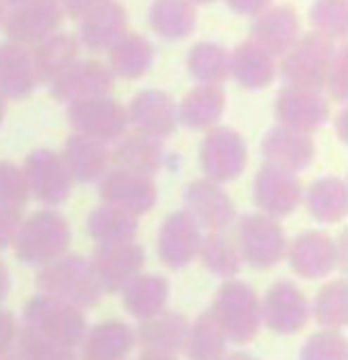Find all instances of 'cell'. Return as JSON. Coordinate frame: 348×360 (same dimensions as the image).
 Here are the masks:
<instances>
[{
	"mask_svg": "<svg viewBox=\"0 0 348 360\" xmlns=\"http://www.w3.org/2000/svg\"><path fill=\"white\" fill-rule=\"evenodd\" d=\"M35 285L39 293L74 305L77 309H90L104 297L90 259L77 252H65L49 265L41 266Z\"/></svg>",
	"mask_w": 348,
	"mask_h": 360,
	"instance_id": "cell-1",
	"label": "cell"
},
{
	"mask_svg": "<svg viewBox=\"0 0 348 360\" xmlns=\"http://www.w3.org/2000/svg\"><path fill=\"white\" fill-rule=\"evenodd\" d=\"M72 247V228L56 208H43L22 218L13 250L22 265L41 266L65 255Z\"/></svg>",
	"mask_w": 348,
	"mask_h": 360,
	"instance_id": "cell-2",
	"label": "cell"
},
{
	"mask_svg": "<svg viewBox=\"0 0 348 360\" xmlns=\"http://www.w3.org/2000/svg\"><path fill=\"white\" fill-rule=\"evenodd\" d=\"M208 314L231 344H249L263 328L259 293L236 277L218 285Z\"/></svg>",
	"mask_w": 348,
	"mask_h": 360,
	"instance_id": "cell-3",
	"label": "cell"
},
{
	"mask_svg": "<svg viewBox=\"0 0 348 360\" xmlns=\"http://www.w3.org/2000/svg\"><path fill=\"white\" fill-rule=\"evenodd\" d=\"M236 245L243 257V265L252 271H269L285 261L288 236L279 220L261 212L243 214L236 220Z\"/></svg>",
	"mask_w": 348,
	"mask_h": 360,
	"instance_id": "cell-4",
	"label": "cell"
},
{
	"mask_svg": "<svg viewBox=\"0 0 348 360\" xmlns=\"http://www.w3.org/2000/svg\"><path fill=\"white\" fill-rule=\"evenodd\" d=\"M22 328L35 332L47 340L58 342L61 346L76 350L88 330V320L84 316V309H77L65 302L37 293L25 304Z\"/></svg>",
	"mask_w": 348,
	"mask_h": 360,
	"instance_id": "cell-5",
	"label": "cell"
},
{
	"mask_svg": "<svg viewBox=\"0 0 348 360\" xmlns=\"http://www.w3.org/2000/svg\"><path fill=\"white\" fill-rule=\"evenodd\" d=\"M202 175L220 186L238 179L249 165V149L243 134L232 127L218 124L204 134L198 147Z\"/></svg>",
	"mask_w": 348,
	"mask_h": 360,
	"instance_id": "cell-6",
	"label": "cell"
},
{
	"mask_svg": "<svg viewBox=\"0 0 348 360\" xmlns=\"http://www.w3.org/2000/svg\"><path fill=\"white\" fill-rule=\"evenodd\" d=\"M334 51L336 45L332 41L316 33H306L281 57L277 63V74L285 82V86L324 90Z\"/></svg>",
	"mask_w": 348,
	"mask_h": 360,
	"instance_id": "cell-7",
	"label": "cell"
},
{
	"mask_svg": "<svg viewBox=\"0 0 348 360\" xmlns=\"http://www.w3.org/2000/svg\"><path fill=\"white\" fill-rule=\"evenodd\" d=\"M20 169L31 200L43 204L45 208H58L65 204L76 186L59 153L47 147H39L29 153Z\"/></svg>",
	"mask_w": 348,
	"mask_h": 360,
	"instance_id": "cell-8",
	"label": "cell"
},
{
	"mask_svg": "<svg viewBox=\"0 0 348 360\" xmlns=\"http://www.w3.org/2000/svg\"><path fill=\"white\" fill-rule=\"evenodd\" d=\"M261 322L273 334L293 336L309 322L308 295L290 279H279L261 297Z\"/></svg>",
	"mask_w": 348,
	"mask_h": 360,
	"instance_id": "cell-9",
	"label": "cell"
},
{
	"mask_svg": "<svg viewBox=\"0 0 348 360\" xmlns=\"http://www.w3.org/2000/svg\"><path fill=\"white\" fill-rule=\"evenodd\" d=\"M63 17L59 0H25L6 8L2 31L8 41L31 49L39 41L59 31Z\"/></svg>",
	"mask_w": 348,
	"mask_h": 360,
	"instance_id": "cell-10",
	"label": "cell"
},
{
	"mask_svg": "<svg viewBox=\"0 0 348 360\" xmlns=\"http://www.w3.org/2000/svg\"><path fill=\"white\" fill-rule=\"evenodd\" d=\"M65 118L74 133L96 139L104 145L116 143L129 131L124 106L112 96L70 104L65 110Z\"/></svg>",
	"mask_w": 348,
	"mask_h": 360,
	"instance_id": "cell-11",
	"label": "cell"
},
{
	"mask_svg": "<svg viewBox=\"0 0 348 360\" xmlns=\"http://www.w3.org/2000/svg\"><path fill=\"white\" fill-rule=\"evenodd\" d=\"M273 112L279 127L311 134L328 124L330 102L322 90L283 86L275 96Z\"/></svg>",
	"mask_w": 348,
	"mask_h": 360,
	"instance_id": "cell-12",
	"label": "cell"
},
{
	"mask_svg": "<svg viewBox=\"0 0 348 360\" xmlns=\"http://www.w3.org/2000/svg\"><path fill=\"white\" fill-rule=\"evenodd\" d=\"M98 195L102 204L141 218L157 206L159 190L153 177L115 167L98 181Z\"/></svg>",
	"mask_w": 348,
	"mask_h": 360,
	"instance_id": "cell-13",
	"label": "cell"
},
{
	"mask_svg": "<svg viewBox=\"0 0 348 360\" xmlns=\"http://www.w3.org/2000/svg\"><path fill=\"white\" fill-rule=\"evenodd\" d=\"M115 76L108 65L98 59H77L63 74L47 84L49 94L59 104H77L84 100L110 96L115 90Z\"/></svg>",
	"mask_w": 348,
	"mask_h": 360,
	"instance_id": "cell-14",
	"label": "cell"
},
{
	"mask_svg": "<svg viewBox=\"0 0 348 360\" xmlns=\"http://www.w3.org/2000/svg\"><path fill=\"white\" fill-rule=\"evenodd\" d=\"M252 200L261 214L283 220L304 202V186L299 175L263 165L252 179Z\"/></svg>",
	"mask_w": 348,
	"mask_h": 360,
	"instance_id": "cell-15",
	"label": "cell"
},
{
	"mask_svg": "<svg viewBox=\"0 0 348 360\" xmlns=\"http://www.w3.org/2000/svg\"><path fill=\"white\" fill-rule=\"evenodd\" d=\"M129 127L135 133L147 134L159 141L174 136L179 129L177 102L172 94L159 88H145L136 92L124 106Z\"/></svg>",
	"mask_w": 348,
	"mask_h": 360,
	"instance_id": "cell-16",
	"label": "cell"
},
{
	"mask_svg": "<svg viewBox=\"0 0 348 360\" xmlns=\"http://www.w3.org/2000/svg\"><path fill=\"white\" fill-rule=\"evenodd\" d=\"M90 265L104 295H116L143 273L145 248L136 240L118 245H98L90 255Z\"/></svg>",
	"mask_w": 348,
	"mask_h": 360,
	"instance_id": "cell-17",
	"label": "cell"
},
{
	"mask_svg": "<svg viewBox=\"0 0 348 360\" xmlns=\"http://www.w3.org/2000/svg\"><path fill=\"white\" fill-rule=\"evenodd\" d=\"M183 210L202 230H228L236 222V204L224 186L206 177L193 179L183 190Z\"/></svg>",
	"mask_w": 348,
	"mask_h": 360,
	"instance_id": "cell-18",
	"label": "cell"
},
{
	"mask_svg": "<svg viewBox=\"0 0 348 360\" xmlns=\"http://www.w3.org/2000/svg\"><path fill=\"white\" fill-rule=\"evenodd\" d=\"M202 228L186 210H175L161 222L157 232V257L169 271H183L198 259Z\"/></svg>",
	"mask_w": 348,
	"mask_h": 360,
	"instance_id": "cell-19",
	"label": "cell"
},
{
	"mask_svg": "<svg viewBox=\"0 0 348 360\" xmlns=\"http://www.w3.org/2000/svg\"><path fill=\"white\" fill-rule=\"evenodd\" d=\"M285 261L299 279H326L338 269L334 238L322 230H304L288 240Z\"/></svg>",
	"mask_w": 348,
	"mask_h": 360,
	"instance_id": "cell-20",
	"label": "cell"
},
{
	"mask_svg": "<svg viewBox=\"0 0 348 360\" xmlns=\"http://www.w3.org/2000/svg\"><path fill=\"white\" fill-rule=\"evenodd\" d=\"M302 20L291 4H271L252 19L251 41L269 56L283 57L302 37Z\"/></svg>",
	"mask_w": 348,
	"mask_h": 360,
	"instance_id": "cell-21",
	"label": "cell"
},
{
	"mask_svg": "<svg viewBox=\"0 0 348 360\" xmlns=\"http://www.w3.org/2000/svg\"><path fill=\"white\" fill-rule=\"evenodd\" d=\"M261 157L265 165L299 175L311 165L316 157V143L311 134L275 124L261 139Z\"/></svg>",
	"mask_w": 348,
	"mask_h": 360,
	"instance_id": "cell-22",
	"label": "cell"
},
{
	"mask_svg": "<svg viewBox=\"0 0 348 360\" xmlns=\"http://www.w3.org/2000/svg\"><path fill=\"white\" fill-rule=\"evenodd\" d=\"M136 348L135 328L122 320H102L88 326L77 344V360H127Z\"/></svg>",
	"mask_w": 348,
	"mask_h": 360,
	"instance_id": "cell-23",
	"label": "cell"
},
{
	"mask_svg": "<svg viewBox=\"0 0 348 360\" xmlns=\"http://www.w3.org/2000/svg\"><path fill=\"white\" fill-rule=\"evenodd\" d=\"M190 320L174 309H163L147 320H141L135 328L136 346L143 352L179 356L183 352Z\"/></svg>",
	"mask_w": 348,
	"mask_h": 360,
	"instance_id": "cell-24",
	"label": "cell"
},
{
	"mask_svg": "<svg viewBox=\"0 0 348 360\" xmlns=\"http://www.w3.org/2000/svg\"><path fill=\"white\" fill-rule=\"evenodd\" d=\"M127 31H129L127 8L120 2L110 0L79 19L76 37L84 49L92 53H106Z\"/></svg>",
	"mask_w": 348,
	"mask_h": 360,
	"instance_id": "cell-25",
	"label": "cell"
},
{
	"mask_svg": "<svg viewBox=\"0 0 348 360\" xmlns=\"http://www.w3.org/2000/svg\"><path fill=\"white\" fill-rule=\"evenodd\" d=\"M63 165L67 167L74 184L90 186L98 184L110 169V149L96 139L72 133L59 151Z\"/></svg>",
	"mask_w": 348,
	"mask_h": 360,
	"instance_id": "cell-26",
	"label": "cell"
},
{
	"mask_svg": "<svg viewBox=\"0 0 348 360\" xmlns=\"http://www.w3.org/2000/svg\"><path fill=\"white\" fill-rule=\"evenodd\" d=\"M39 77L31 49L4 39L0 43V94L6 102H20L37 90Z\"/></svg>",
	"mask_w": 348,
	"mask_h": 360,
	"instance_id": "cell-27",
	"label": "cell"
},
{
	"mask_svg": "<svg viewBox=\"0 0 348 360\" xmlns=\"http://www.w3.org/2000/svg\"><path fill=\"white\" fill-rule=\"evenodd\" d=\"M226 110V92L222 86L195 84L177 104V122L193 133H208L218 127Z\"/></svg>",
	"mask_w": 348,
	"mask_h": 360,
	"instance_id": "cell-28",
	"label": "cell"
},
{
	"mask_svg": "<svg viewBox=\"0 0 348 360\" xmlns=\"http://www.w3.org/2000/svg\"><path fill=\"white\" fill-rule=\"evenodd\" d=\"M110 163L118 169L155 177L165 163L163 141L141 133H124L110 149Z\"/></svg>",
	"mask_w": 348,
	"mask_h": 360,
	"instance_id": "cell-29",
	"label": "cell"
},
{
	"mask_svg": "<svg viewBox=\"0 0 348 360\" xmlns=\"http://www.w3.org/2000/svg\"><path fill=\"white\" fill-rule=\"evenodd\" d=\"M231 77L249 92L265 90L277 77V59L251 39L231 49Z\"/></svg>",
	"mask_w": 348,
	"mask_h": 360,
	"instance_id": "cell-30",
	"label": "cell"
},
{
	"mask_svg": "<svg viewBox=\"0 0 348 360\" xmlns=\"http://www.w3.org/2000/svg\"><path fill=\"white\" fill-rule=\"evenodd\" d=\"M120 295H122V305L127 314L135 318L136 322H141L167 309L172 285L165 275L143 271L120 291Z\"/></svg>",
	"mask_w": 348,
	"mask_h": 360,
	"instance_id": "cell-31",
	"label": "cell"
},
{
	"mask_svg": "<svg viewBox=\"0 0 348 360\" xmlns=\"http://www.w3.org/2000/svg\"><path fill=\"white\" fill-rule=\"evenodd\" d=\"M308 214L320 224H338L348 216V184L338 175H322L304 190Z\"/></svg>",
	"mask_w": 348,
	"mask_h": 360,
	"instance_id": "cell-32",
	"label": "cell"
},
{
	"mask_svg": "<svg viewBox=\"0 0 348 360\" xmlns=\"http://www.w3.org/2000/svg\"><path fill=\"white\" fill-rule=\"evenodd\" d=\"M108 70L115 79H141L149 74L155 61L153 43L141 33L127 31L106 51Z\"/></svg>",
	"mask_w": 348,
	"mask_h": 360,
	"instance_id": "cell-33",
	"label": "cell"
},
{
	"mask_svg": "<svg viewBox=\"0 0 348 360\" xmlns=\"http://www.w3.org/2000/svg\"><path fill=\"white\" fill-rule=\"evenodd\" d=\"M82 45L76 35L67 31H56L53 35L39 41L31 47V59L37 72L39 84H49L59 74H63L70 65L79 59Z\"/></svg>",
	"mask_w": 348,
	"mask_h": 360,
	"instance_id": "cell-34",
	"label": "cell"
},
{
	"mask_svg": "<svg viewBox=\"0 0 348 360\" xmlns=\"http://www.w3.org/2000/svg\"><path fill=\"white\" fill-rule=\"evenodd\" d=\"M198 25V6L190 0H153L149 6V27L163 41H183Z\"/></svg>",
	"mask_w": 348,
	"mask_h": 360,
	"instance_id": "cell-35",
	"label": "cell"
},
{
	"mask_svg": "<svg viewBox=\"0 0 348 360\" xmlns=\"http://www.w3.org/2000/svg\"><path fill=\"white\" fill-rule=\"evenodd\" d=\"M198 261L210 275L222 281L234 279L243 269V257L236 245V238L231 236L226 230L206 232L202 236Z\"/></svg>",
	"mask_w": 348,
	"mask_h": 360,
	"instance_id": "cell-36",
	"label": "cell"
},
{
	"mask_svg": "<svg viewBox=\"0 0 348 360\" xmlns=\"http://www.w3.org/2000/svg\"><path fill=\"white\" fill-rule=\"evenodd\" d=\"M186 68L198 84L222 86L231 77V49L216 41H200L190 47Z\"/></svg>",
	"mask_w": 348,
	"mask_h": 360,
	"instance_id": "cell-37",
	"label": "cell"
},
{
	"mask_svg": "<svg viewBox=\"0 0 348 360\" xmlns=\"http://www.w3.org/2000/svg\"><path fill=\"white\" fill-rule=\"evenodd\" d=\"M86 232L96 245L133 243L138 234V218L122 210L100 204L88 214Z\"/></svg>",
	"mask_w": 348,
	"mask_h": 360,
	"instance_id": "cell-38",
	"label": "cell"
},
{
	"mask_svg": "<svg viewBox=\"0 0 348 360\" xmlns=\"http://www.w3.org/2000/svg\"><path fill=\"white\" fill-rule=\"evenodd\" d=\"M309 320L320 330L342 332L348 323V283L344 279H332L320 287L316 297L309 302Z\"/></svg>",
	"mask_w": 348,
	"mask_h": 360,
	"instance_id": "cell-39",
	"label": "cell"
},
{
	"mask_svg": "<svg viewBox=\"0 0 348 360\" xmlns=\"http://www.w3.org/2000/svg\"><path fill=\"white\" fill-rule=\"evenodd\" d=\"M224 332L214 322L208 311H202L193 322H190L183 354L188 360H222L228 352Z\"/></svg>",
	"mask_w": 348,
	"mask_h": 360,
	"instance_id": "cell-40",
	"label": "cell"
},
{
	"mask_svg": "<svg viewBox=\"0 0 348 360\" xmlns=\"http://www.w3.org/2000/svg\"><path fill=\"white\" fill-rule=\"evenodd\" d=\"M308 20L311 33L328 39L334 45L348 35V0H314Z\"/></svg>",
	"mask_w": 348,
	"mask_h": 360,
	"instance_id": "cell-41",
	"label": "cell"
},
{
	"mask_svg": "<svg viewBox=\"0 0 348 360\" xmlns=\"http://www.w3.org/2000/svg\"><path fill=\"white\" fill-rule=\"evenodd\" d=\"M13 354L17 356V360H77L74 348L47 340L22 326H20L19 338H17V346H15Z\"/></svg>",
	"mask_w": 348,
	"mask_h": 360,
	"instance_id": "cell-42",
	"label": "cell"
},
{
	"mask_svg": "<svg viewBox=\"0 0 348 360\" xmlns=\"http://www.w3.org/2000/svg\"><path fill=\"white\" fill-rule=\"evenodd\" d=\"M299 360H348V340L338 330H318L304 342Z\"/></svg>",
	"mask_w": 348,
	"mask_h": 360,
	"instance_id": "cell-43",
	"label": "cell"
},
{
	"mask_svg": "<svg viewBox=\"0 0 348 360\" xmlns=\"http://www.w3.org/2000/svg\"><path fill=\"white\" fill-rule=\"evenodd\" d=\"M31 202L20 165L0 159V206L22 212Z\"/></svg>",
	"mask_w": 348,
	"mask_h": 360,
	"instance_id": "cell-44",
	"label": "cell"
},
{
	"mask_svg": "<svg viewBox=\"0 0 348 360\" xmlns=\"http://www.w3.org/2000/svg\"><path fill=\"white\" fill-rule=\"evenodd\" d=\"M324 90H326V98H332L338 104H344L348 100V59L344 43L336 45L324 82Z\"/></svg>",
	"mask_w": 348,
	"mask_h": 360,
	"instance_id": "cell-45",
	"label": "cell"
},
{
	"mask_svg": "<svg viewBox=\"0 0 348 360\" xmlns=\"http://www.w3.org/2000/svg\"><path fill=\"white\" fill-rule=\"evenodd\" d=\"M19 330L20 323L17 320V316L8 307L0 305V359L15 352Z\"/></svg>",
	"mask_w": 348,
	"mask_h": 360,
	"instance_id": "cell-46",
	"label": "cell"
},
{
	"mask_svg": "<svg viewBox=\"0 0 348 360\" xmlns=\"http://www.w3.org/2000/svg\"><path fill=\"white\" fill-rule=\"evenodd\" d=\"M22 222V212L0 206V250L13 247Z\"/></svg>",
	"mask_w": 348,
	"mask_h": 360,
	"instance_id": "cell-47",
	"label": "cell"
},
{
	"mask_svg": "<svg viewBox=\"0 0 348 360\" xmlns=\"http://www.w3.org/2000/svg\"><path fill=\"white\" fill-rule=\"evenodd\" d=\"M224 2L234 15L247 17V19H254L257 15H261L273 4V0H224Z\"/></svg>",
	"mask_w": 348,
	"mask_h": 360,
	"instance_id": "cell-48",
	"label": "cell"
},
{
	"mask_svg": "<svg viewBox=\"0 0 348 360\" xmlns=\"http://www.w3.org/2000/svg\"><path fill=\"white\" fill-rule=\"evenodd\" d=\"M106 2H110V0H59V6H61L65 17L79 20L82 17H86L90 11H94V8L106 4Z\"/></svg>",
	"mask_w": 348,
	"mask_h": 360,
	"instance_id": "cell-49",
	"label": "cell"
},
{
	"mask_svg": "<svg viewBox=\"0 0 348 360\" xmlns=\"http://www.w3.org/2000/svg\"><path fill=\"white\" fill-rule=\"evenodd\" d=\"M13 289V279H11V269L4 263V259L0 257V305L6 302L8 293Z\"/></svg>",
	"mask_w": 348,
	"mask_h": 360,
	"instance_id": "cell-50",
	"label": "cell"
},
{
	"mask_svg": "<svg viewBox=\"0 0 348 360\" xmlns=\"http://www.w3.org/2000/svg\"><path fill=\"white\" fill-rule=\"evenodd\" d=\"M334 245H336V257H338V269H347V259H348V238L347 232H340L336 238H334Z\"/></svg>",
	"mask_w": 348,
	"mask_h": 360,
	"instance_id": "cell-51",
	"label": "cell"
},
{
	"mask_svg": "<svg viewBox=\"0 0 348 360\" xmlns=\"http://www.w3.org/2000/svg\"><path fill=\"white\" fill-rule=\"evenodd\" d=\"M348 110L347 108H342L340 112L334 116V131H336V136L342 141V143H347V133H348Z\"/></svg>",
	"mask_w": 348,
	"mask_h": 360,
	"instance_id": "cell-52",
	"label": "cell"
},
{
	"mask_svg": "<svg viewBox=\"0 0 348 360\" xmlns=\"http://www.w3.org/2000/svg\"><path fill=\"white\" fill-rule=\"evenodd\" d=\"M222 360H259L257 356H252L249 352H243V350H238V352H226V356Z\"/></svg>",
	"mask_w": 348,
	"mask_h": 360,
	"instance_id": "cell-53",
	"label": "cell"
},
{
	"mask_svg": "<svg viewBox=\"0 0 348 360\" xmlns=\"http://www.w3.org/2000/svg\"><path fill=\"white\" fill-rule=\"evenodd\" d=\"M138 360H177V356H167V354H155V352H143Z\"/></svg>",
	"mask_w": 348,
	"mask_h": 360,
	"instance_id": "cell-54",
	"label": "cell"
},
{
	"mask_svg": "<svg viewBox=\"0 0 348 360\" xmlns=\"http://www.w3.org/2000/svg\"><path fill=\"white\" fill-rule=\"evenodd\" d=\"M4 116H6V100L0 94V127H2V122H4Z\"/></svg>",
	"mask_w": 348,
	"mask_h": 360,
	"instance_id": "cell-55",
	"label": "cell"
},
{
	"mask_svg": "<svg viewBox=\"0 0 348 360\" xmlns=\"http://www.w3.org/2000/svg\"><path fill=\"white\" fill-rule=\"evenodd\" d=\"M193 6H208V4H214V2H218V0H190Z\"/></svg>",
	"mask_w": 348,
	"mask_h": 360,
	"instance_id": "cell-56",
	"label": "cell"
},
{
	"mask_svg": "<svg viewBox=\"0 0 348 360\" xmlns=\"http://www.w3.org/2000/svg\"><path fill=\"white\" fill-rule=\"evenodd\" d=\"M0 2L8 8V6H15V4H19V2H25V0H0Z\"/></svg>",
	"mask_w": 348,
	"mask_h": 360,
	"instance_id": "cell-57",
	"label": "cell"
},
{
	"mask_svg": "<svg viewBox=\"0 0 348 360\" xmlns=\"http://www.w3.org/2000/svg\"><path fill=\"white\" fill-rule=\"evenodd\" d=\"M4 13H6V6L0 2V29H2V20H4Z\"/></svg>",
	"mask_w": 348,
	"mask_h": 360,
	"instance_id": "cell-58",
	"label": "cell"
},
{
	"mask_svg": "<svg viewBox=\"0 0 348 360\" xmlns=\"http://www.w3.org/2000/svg\"><path fill=\"white\" fill-rule=\"evenodd\" d=\"M0 360H17V356H15V354H8V356H4V359Z\"/></svg>",
	"mask_w": 348,
	"mask_h": 360,
	"instance_id": "cell-59",
	"label": "cell"
}]
</instances>
